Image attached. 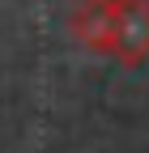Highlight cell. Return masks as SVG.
I'll return each instance as SVG.
<instances>
[{"instance_id":"6da1fadb","label":"cell","mask_w":149,"mask_h":153,"mask_svg":"<svg viewBox=\"0 0 149 153\" xmlns=\"http://www.w3.org/2000/svg\"><path fill=\"white\" fill-rule=\"evenodd\" d=\"M111 26H115L111 60L145 64L149 60V0H111Z\"/></svg>"},{"instance_id":"7a4b0ae2","label":"cell","mask_w":149,"mask_h":153,"mask_svg":"<svg viewBox=\"0 0 149 153\" xmlns=\"http://www.w3.org/2000/svg\"><path fill=\"white\" fill-rule=\"evenodd\" d=\"M72 38L94 51V55H111L115 51V26H111V0H77V9L68 17Z\"/></svg>"}]
</instances>
